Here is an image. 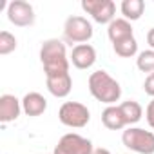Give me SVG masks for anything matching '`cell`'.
<instances>
[{
	"label": "cell",
	"instance_id": "6da1fadb",
	"mask_svg": "<svg viewBox=\"0 0 154 154\" xmlns=\"http://www.w3.org/2000/svg\"><path fill=\"white\" fill-rule=\"evenodd\" d=\"M40 62L44 65L45 78L47 76H58L69 72L71 60L65 53V44L58 38H49L40 47Z\"/></svg>",
	"mask_w": 154,
	"mask_h": 154
},
{
	"label": "cell",
	"instance_id": "7a4b0ae2",
	"mask_svg": "<svg viewBox=\"0 0 154 154\" xmlns=\"http://www.w3.org/2000/svg\"><path fill=\"white\" fill-rule=\"evenodd\" d=\"M89 93L105 105H114L122 98V87L107 71H94L89 76Z\"/></svg>",
	"mask_w": 154,
	"mask_h": 154
},
{
	"label": "cell",
	"instance_id": "3957f363",
	"mask_svg": "<svg viewBox=\"0 0 154 154\" xmlns=\"http://www.w3.org/2000/svg\"><path fill=\"white\" fill-rule=\"evenodd\" d=\"M122 143L136 154H154V132L141 127H129L122 134Z\"/></svg>",
	"mask_w": 154,
	"mask_h": 154
},
{
	"label": "cell",
	"instance_id": "277c9868",
	"mask_svg": "<svg viewBox=\"0 0 154 154\" xmlns=\"http://www.w3.org/2000/svg\"><path fill=\"white\" fill-rule=\"evenodd\" d=\"M93 26L87 18L80 17V15H72L65 20L63 24V40L67 44H87L93 38Z\"/></svg>",
	"mask_w": 154,
	"mask_h": 154
},
{
	"label": "cell",
	"instance_id": "5b68a950",
	"mask_svg": "<svg viewBox=\"0 0 154 154\" xmlns=\"http://www.w3.org/2000/svg\"><path fill=\"white\" fill-rule=\"evenodd\" d=\"M58 120L65 127L82 129L89 123L91 112H89L87 105H84L80 102H65V103H62V107L58 111Z\"/></svg>",
	"mask_w": 154,
	"mask_h": 154
},
{
	"label": "cell",
	"instance_id": "8992f818",
	"mask_svg": "<svg viewBox=\"0 0 154 154\" xmlns=\"http://www.w3.org/2000/svg\"><path fill=\"white\" fill-rule=\"evenodd\" d=\"M93 152H94L93 141L76 132L63 134L53 150V154H93Z\"/></svg>",
	"mask_w": 154,
	"mask_h": 154
},
{
	"label": "cell",
	"instance_id": "52a82bcc",
	"mask_svg": "<svg viewBox=\"0 0 154 154\" xmlns=\"http://www.w3.org/2000/svg\"><path fill=\"white\" fill-rule=\"evenodd\" d=\"M82 9L98 24H111L116 17V4L112 0H82Z\"/></svg>",
	"mask_w": 154,
	"mask_h": 154
},
{
	"label": "cell",
	"instance_id": "ba28073f",
	"mask_svg": "<svg viewBox=\"0 0 154 154\" xmlns=\"http://www.w3.org/2000/svg\"><path fill=\"white\" fill-rule=\"evenodd\" d=\"M8 20L17 27H29L35 24V9L29 2L13 0L8 4Z\"/></svg>",
	"mask_w": 154,
	"mask_h": 154
},
{
	"label": "cell",
	"instance_id": "9c48e42d",
	"mask_svg": "<svg viewBox=\"0 0 154 154\" xmlns=\"http://www.w3.org/2000/svg\"><path fill=\"white\" fill-rule=\"evenodd\" d=\"M96 62V49L91 44H80L74 45L71 53V63L76 69H89Z\"/></svg>",
	"mask_w": 154,
	"mask_h": 154
},
{
	"label": "cell",
	"instance_id": "30bf717a",
	"mask_svg": "<svg viewBox=\"0 0 154 154\" xmlns=\"http://www.w3.org/2000/svg\"><path fill=\"white\" fill-rule=\"evenodd\" d=\"M22 112V100H18L15 94H2L0 96V122L11 123L18 120Z\"/></svg>",
	"mask_w": 154,
	"mask_h": 154
},
{
	"label": "cell",
	"instance_id": "8fae6325",
	"mask_svg": "<svg viewBox=\"0 0 154 154\" xmlns=\"http://www.w3.org/2000/svg\"><path fill=\"white\" fill-rule=\"evenodd\" d=\"M45 84H47V91L56 98L69 96V93L72 89V78H71L69 72L67 74H58V76H47Z\"/></svg>",
	"mask_w": 154,
	"mask_h": 154
},
{
	"label": "cell",
	"instance_id": "7c38bea8",
	"mask_svg": "<svg viewBox=\"0 0 154 154\" xmlns=\"http://www.w3.org/2000/svg\"><path fill=\"white\" fill-rule=\"evenodd\" d=\"M107 36H109L111 44H118V42H122V40H125V38L134 36V35H132V26H131V22L125 20V18H114V20L109 24V27H107Z\"/></svg>",
	"mask_w": 154,
	"mask_h": 154
},
{
	"label": "cell",
	"instance_id": "4fadbf2b",
	"mask_svg": "<svg viewBox=\"0 0 154 154\" xmlns=\"http://www.w3.org/2000/svg\"><path fill=\"white\" fill-rule=\"evenodd\" d=\"M47 109V100L40 93H27L22 98V111L27 116H40Z\"/></svg>",
	"mask_w": 154,
	"mask_h": 154
},
{
	"label": "cell",
	"instance_id": "5bb4252c",
	"mask_svg": "<svg viewBox=\"0 0 154 154\" xmlns=\"http://www.w3.org/2000/svg\"><path fill=\"white\" fill-rule=\"evenodd\" d=\"M102 123L109 131H122L123 127H127V122L122 114L120 105H107L102 112Z\"/></svg>",
	"mask_w": 154,
	"mask_h": 154
},
{
	"label": "cell",
	"instance_id": "9a60e30c",
	"mask_svg": "<svg viewBox=\"0 0 154 154\" xmlns=\"http://www.w3.org/2000/svg\"><path fill=\"white\" fill-rule=\"evenodd\" d=\"M120 11H122L123 18L129 22L140 20L143 11H145V2L143 0H123L122 6H120Z\"/></svg>",
	"mask_w": 154,
	"mask_h": 154
},
{
	"label": "cell",
	"instance_id": "2e32d148",
	"mask_svg": "<svg viewBox=\"0 0 154 154\" xmlns=\"http://www.w3.org/2000/svg\"><path fill=\"white\" fill-rule=\"evenodd\" d=\"M120 109H122V114H123L127 125L138 123L141 120V116H143V107L138 102H134V100H127V102L120 103Z\"/></svg>",
	"mask_w": 154,
	"mask_h": 154
},
{
	"label": "cell",
	"instance_id": "e0dca14e",
	"mask_svg": "<svg viewBox=\"0 0 154 154\" xmlns=\"http://www.w3.org/2000/svg\"><path fill=\"white\" fill-rule=\"evenodd\" d=\"M112 49L122 58H132L134 54H138V42L134 36H131V38H125L118 44H112Z\"/></svg>",
	"mask_w": 154,
	"mask_h": 154
},
{
	"label": "cell",
	"instance_id": "ac0fdd59",
	"mask_svg": "<svg viewBox=\"0 0 154 154\" xmlns=\"http://www.w3.org/2000/svg\"><path fill=\"white\" fill-rule=\"evenodd\" d=\"M136 67L141 71V72H149L152 74L154 72V51L152 49H147V51H141L136 58Z\"/></svg>",
	"mask_w": 154,
	"mask_h": 154
},
{
	"label": "cell",
	"instance_id": "d6986e66",
	"mask_svg": "<svg viewBox=\"0 0 154 154\" xmlns=\"http://www.w3.org/2000/svg\"><path fill=\"white\" fill-rule=\"evenodd\" d=\"M17 49V38L15 35H11L9 31H2L0 33V54H9Z\"/></svg>",
	"mask_w": 154,
	"mask_h": 154
},
{
	"label": "cell",
	"instance_id": "ffe728a7",
	"mask_svg": "<svg viewBox=\"0 0 154 154\" xmlns=\"http://www.w3.org/2000/svg\"><path fill=\"white\" fill-rule=\"evenodd\" d=\"M143 91H145V94H149V96L154 98V72L149 74L147 78H145V82H143Z\"/></svg>",
	"mask_w": 154,
	"mask_h": 154
},
{
	"label": "cell",
	"instance_id": "44dd1931",
	"mask_svg": "<svg viewBox=\"0 0 154 154\" xmlns=\"http://www.w3.org/2000/svg\"><path fill=\"white\" fill-rule=\"evenodd\" d=\"M145 116H147V123L150 125V129H154V98L149 102V105L145 109Z\"/></svg>",
	"mask_w": 154,
	"mask_h": 154
},
{
	"label": "cell",
	"instance_id": "7402d4cb",
	"mask_svg": "<svg viewBox=\"0 0 154 154\" xmlns=\"http://www.w3.org/2000/svg\"><path fill=\"white\" fill-rule=\"evenodd\" d=\"M147 44H149V47L154 51V27H150L149 33H147Z\"/></svg>",
	"mask_w": 154,
	"mask_h": 154
},
{
	"label": "cell",
	"instance_id": "603a6c76",
	"mask_svg": "<svg viewBox=\"0 0 154 154\" xmlns=\"http://www.w3.org/2000/svg\"><path fill=\"white\" fill-rule=\"evenodd\" d=\"M93 154H111L107 149H94V152Z\"/></svg>",
	"mask_w": 154,
	"mask_h": 154
}]
</instances>
